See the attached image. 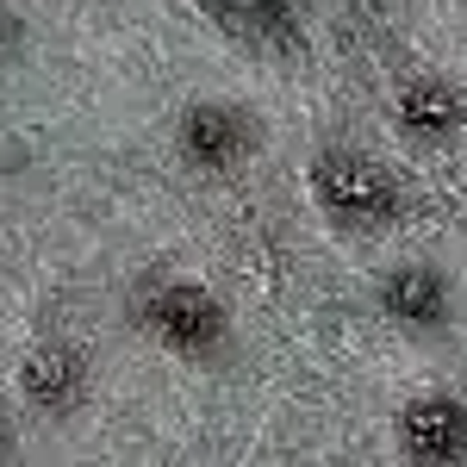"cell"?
I'll return each instance as SVG.
<instances>
[{
    "label": "cell",
    "instance_id": "7a4b0ae2",
    "mask_svg": "<svg viewBox=\"0 0 467 467\" xmlns=\"http://www.w3.org/2000/svg\"><path fill=\"white\" fill-rule=\"evenodd\" d=\"M144 330L162 343V349H175L187 361H213L224 356V343H231V312H224V299L213 287H200V281H162V287L144 299Z\"/></svg>",
    "mask_w": 467,
    "mask_h": 467
},
{
    "label": "cell",
    "instance_id": "3957f363",
    "mask_svg": "<svg viewBox=\"0 0 467 467\" xmlns=\"http://www.w3.org/2000/svg\"><path fill=\"white\" fill-rule=\"evenodd\" d=\"M399 455L411 467H467V405L455 393H418L399 411Z\"/></svg>",
    "mask_w": 467,
    "mask_h": 467
},
{
    "label": "cell",
    "instance_id": "30bf717a",
    "mask_svg": "<svg viewBox=\"0 0 467 467\" xmlns=\"http://www.w3.org/2000/svg\"><path fill=\"white\" fill-rule=\"evenodd\" d=\"M13 44H19V19H13V13H0V63L13 57Z\"/></svg>",
    "mask_w": 467,
    "mask_h": 467
},
{
    "label": "cell",
    "instance_id": "52a82bcc",
    "mask_svg": "<svg viewBox=\"0 0 467 467\" xmlns=\"http://www.w3.org/2000/svg\"><path fill=\"white\" fill-rule=\"evenodd\" d=\"M380 312L405 330H436V324H449V281H442V268L431 262H405L393 268L387 281H380Z\"/></svg>",
    "mask_w": 467,
    "mask_h": 467
},
{
    "label": "cell",
    "instance_id": "5b68a950",
    "mask_svg": "<svg viewBox=\"0 0 467 467\" xmlns=\"http://www.w3.org/2000/svg\"><path fill=\"white\" fill-rule=\"evenodd\" d=\"M200 6L224 37L250 44L262 57H306V26L293 0H200Z\"/></svg>",
    "mask_w": 467,
    "mask_h": 467
},
{
    "label": "cell",
    "instance_id": "6da1fadb",
    "mask_svg": "<svg viewBox=\"0 0 467 467\" xmlns=\"http://www.w3.org/2000/svg\"><path fill=\"white\" fill-rule=\"evenodd\" d=\"M312 200L343 231H380L399 218V181L380 156L349 144H330L312 156Z\"/></svg>",
    "mask_w": 467,
    "mask_h": 467
},
{
    "label": "cell",
    "instance_id": "8992f818",
    "mask_svg": "<svg viewBox=\"0 0 467 467\" xmlns=\"http://www.w3.org/2000/svg\"><path fill=\"white\" fill-rule=\"evenodd\" d=\"M19 393L32 399L37 411L63 418L88 399V356L69 349V343H50V349H32L26 368H19Z\"/></svg>",
    "mask_w": 467,
    "mask_h": 467
},
{
    "label": "cell",
    "instance_id": "277c9868",
    "mask_svg": "<svg viewBox=\"0 0 467 467\" xmlns=\"http://www.w3.org/2000/svg\"><path fill=\"white\" fill-rule=\"evenodd\" d=\"M255 144H262L255 112L237 100H193L181 112V156L200 169H237Z\"/></svg>",
    "mask_w": 467,
    "mask_h": 467
},
{
    "label": "cell",
    "instance_id": "ba28073f",
    "mask_svg": "<svg viewBox=\"0 0 467 467\" xmlns=\"http://www.w3.org/2000/svg\"><path fill=\"white\" fill-rule=\"evenodd\" d=\"M462 119H467V100L449 88V81H436V75H418V81L399 88V125H405L411 138H424V144L455 138Z\"/></svg>",
    "mask_w": 467,
    "mask_h": 467
},
{
    "label": "cell",
    "instance_id": "9c48e42d",
    "mask_svg": "<svg viewBox=\"0 0 467 467\" xmlns=\"http://www.w3.org/2000/svg\"><path fill=\"white\" fill-rule=\"evenodd\" d=\"M13 449H19V436H13V418H6V405H0V467L13 462Z\"/></svg>",
    "mask_w": 467,
    "mask_h": 467
}]
</instances>
